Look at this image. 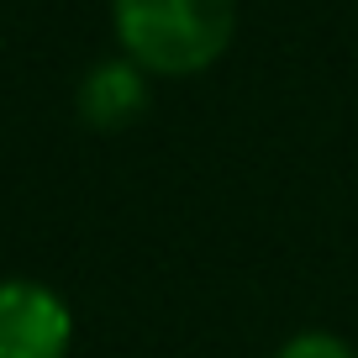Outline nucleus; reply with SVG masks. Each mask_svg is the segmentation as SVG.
Returning <instances> with one entry per match:
<instances>
[{"label":"nucleus","mask_w":358,"mask_h":358,"mask_svg":"<svg viewBox=\"0 0 358 358\" xmlns=\"http://www.w3.org/2000/svg\"><path fill=\"white\" fill-rule=\"evenodd\" d=\"M237 0H116V37L143 74H201L227 53Z\"/></svg>","instance_id":"1"},{"label":"nucleus","mask_w":358,"mask_h":358,"mask_svg":"<svg viewBox=\"0 0 358 358\" xmlns=\"http://www.w3.org/2000/svg\"><path fill=\"white\" fill-rule=\"evenodd\" d=\"M74 316L48 285L0 280V358H64Z\"/></svg>","instance_id":"2"},{"label":"nucleus","mask_w":358,"mask_h":358,"mask_svg":"<svg viewBox=\"0 0 358 358\" xmlns=\"http://www.w3.org/2000/svg\"><path fill=\"white\" fill-rule=\"evenodd\" d=\"M148 111V85L143 69L127 58V64H101L90 69L85 85H79V116L101 132H116V127H132L137 116Z\"/></svg>","instance_id":"3"},{"label":"nucleus","mask_w":358,"mask_h":358,"mask_svg":"<svg viewBox=\"0 0 358 358\" xmlns=\"http://www.w3.org/2000/svg\"><path fill=\"white\" fill-rule=\"evenodd\" d=\"M274 358H358L337 332H295L290 343L274 348Z\"/></svg>","instance_id":"4"}]
</instances>
